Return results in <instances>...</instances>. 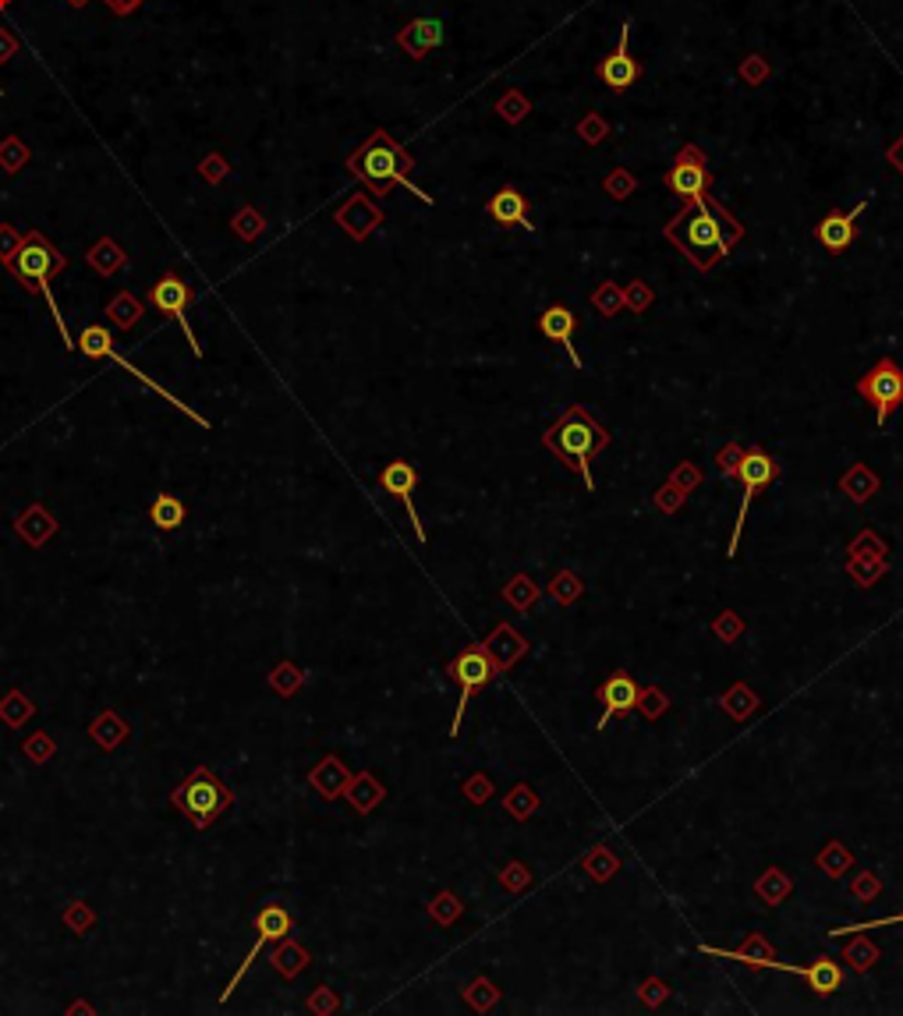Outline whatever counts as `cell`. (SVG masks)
<instances>
[{
    "label": "cell",
    "mask_w": 903,
    "mask_h": 1016,
    "mask_svg": "<svg viewBox=\"0 0 903 1016\" xmlns=\"http://www.w3.org/2000/svg\"><path fill=\"white\" fill-rule=\"evenodd\" d=\"M741 454H744V450H741L737 443H730V446H723V450H719V454H716V464H719V472L733 475V468H737Z\"/></svg>",
    "instance_id": "cell-46"
},
{
    "label": "cell",
    "mask_w": 903,
    "mask_h": 1016,
    "mask_svg": "<svg viewBox=\"0 0 903 1016\" xmlns=\"http://www.w3.org/2000/svg\"><path fill=\"white\" fill-rule=\"evenodd\" d=\"M347 797L358 804V811H369L373 804H376L379 797H383V789H379V786L369 780V775H362V780H358L355 786H351V794H347Z\"/></svg>",
    "instance_id": "cell-31"
},
{
    "label": "cell",
    "mask_w": 903,
    "mask_h": 1016,
    "mask_svg": "<svg viewBox=\"0 0 903 1016\" xmlns=\"http://www.w3.org/2000/svg\"><path fill=\"white\" fill-rule=\"evenodd\" d=\"M758 893L766 896V903H780V899H783V896L790 893V879H786L783 871H776V868H772V871H766V874H761V882H758Z\"/></svg>",
    "instance_id": "cell-30"
},
{
    "label": "cell",
    "mask_w": 903,
    "mask_h": 1016,
    "mask_svg": "<svg viewBox=\"0 0 903 1016\" xmlns=\"http://www.w3.org/2000/svg\"><path fill=\"white\" fill-rule=\"evenodd\" d=\"M741 234H744L741 223L733 220L723 206H716L709 195L684 203V209L667 228V237L698 266V270H712V266L730 252V245L741 242Z\"/></svg>",
    "instance_id": "cell-1"
},
{
    "label": "cell",
    "mask_w": 903,
    "mask_h": 1016,
    "mask_svg": "<svg viewBox=\"0 0 903 1016\" xmlns=\"http://www.w3.org/2000/svg\"><path fill=\"white\" fill-rule=\"evenodd\" d=\"M716 634H719V638L733 641V638H737V634H741V620L733 616V613H723V616L716 620Z\"/></svg>",
    "instance_id": "cell-48"
},
{
    "label": "cell",
    "mask_w": 903,
    "mask_h": 1016,
    "mask_svg": "<svg viewBox=\"0 0 903 1016\" xmlns=\"http://www.w3.org/2000/svg\"><path fill=\"white\" fill-rule=\"evenodd\" d=\"M846 959H854L857 970H868L875 959H879V950H875L871 942H854L851 950H846Z\"/></svg>",
    "instance_id": "cell-38"
},
{
    "label": "cell",
    "mask_w": 903,
    "mask_h": 1016,
    "mask_svg": "<svg viewBox=\"0 0 903 1016\" xmlns=\"http://www.w3.org/2000/svg\"><path fill=\"white\" fill-rule=\"evenodd\" d=\"M596 698H599V705H602L599 730H606V726H610V719L631 715V709H634V705H638V698H642V690H638V681H631L627 670H617V673L610 676V681H606V684L596 690Z\"/></svg>",
    "instance_id": "cell-13"
},
{
    "label": "cell",
    "mask_w": 903,
    "mask_h": 1016,
    "mask_svg": "<svg viewBox=\"0 0 903 1016\" xmlns=\"http://www.w3.org/2000/svg\"><path fill=\"white\" fill-rule=\"evenodd\" d=\"M542 443L557 461H563L571 472L582 475V482L588 489H596L591 461L610 446V429L599 426V418L591 415L588 407H568V412L553 421V429L542 436Z\"/></svg>",
    "instance_id": "cell-3"
},
{
    "label": "cell",
    "mask_w": 903,
    "mask_h": 1016,
    "mask_svg": "<svg viewBox=\"0 0 903 1016\" xmlns=\"http://www.w3.org/2000/svg\"><path fill=\"white\" fill-rule=\"evenodd\" d=\"M103 4L114 11L118 19H129V15H135L138 8H143V0H103Z\"/></svg>",
    "instance_id": "cell-50"
},
{
    "label": "cell",
    "mask_w": 903,
    "mask_h": 1016,
    "mask_svg": "<svg viewBox=\"0 0 903 1016\" xmlns=\"http://www.w3.org/2000/svg\"><path fill=\"white\" fill-rule=\"evenodd\" d=\"M468 999H472V1006H475V1009H489V1006H492V1002H497V999H500V992H497V988H492V984H489L486 978H478V981L472 984V992H468Z\"/></svg>",
    "instance_id": "cell-37"
},
{
    "label": "cell",
    "mask_w": 903,
    "mask_h": 1016,
    "mask_svg": "<svg viewBox=\"0 0 903 1016\" xmlns=\"http://www.w3.org/2000/svg\"><path fill=\"white\" fill-rule=\"evenodd\" d=\"M705 956H719V959H733V964H744V967H776V956L769 950V942L761 935H747L741 950H712V945H701Z\"/></svg>",
    "instance_id": "cell-21"
},
{
    "label": "cell",
    "mask_w": 903,
    "mask_h": 1016,
    "mask_svg": "<svg viewBox=\"0 0 903 1016\" xmlns=\"http://www.w3.org/2000/svg\"><path fill=\"white\" fill-rule=\"evenodd\" d=\"M313 786L319 789L322 797H337L341 794V786H344V766L337 758H327L322 766L313 772Z\"/></svg>",
    "instance_id": "cell-26"
},
{
    "label": "cell",
    "mask_w": 903,
    "mask_h": 1016,
    "mask_svg": "<svg viewBox=\"0 0 903 1016\" xmlns=\"http://www.w3.org/2000/svg\"><path fill=\"white\" fill-rule=\"evenodd\" d=\"M577 132H582V138L588 146H599V138L606 135V124H602L599 114H588V121H582V128H577Z\"/></svg>",
    "instance_id": "cell-45"
},
{
    "label": "cell",
    "mask_w": 903,
    "mask_h": 1016,
    "mask_svg": "<svg viewBox=\"0 0 903 1016\" xmlns=\"http://www.w3.org/2000/svg\"><path fill=\"white\" fill-rule=\"evenodd\" d=\"M29 160H33V149H29V143H22L19 135H8V138H0V171L4 174H22L25 167H29Z\"/></svg>",
    "instance_id": "cell-24"
},
{
    "label": "cell",
    "mask_w": 903,
    "mask_h": 1016,
    "mask_svg": "<svg viewBox=\"0 0 903 1016\" xmlns=\"http://www.w3.org/2000/svg\"><path fill=\"white\" fill-rule=\"evenodd\" d=\"M886 160H889V163H893V167H896V171L903 174V135L896 138V143H893V146H889V152H886Z\"/></svg>",
    "instance_id": "cell-55"
},
{
    "label": "cell",
    "mask_w": 903,
    "mask_h": 1016,
    "mask_svg": "<svg viewBox=\"0 0 903 1016\" xmlns=\"http://www.w3.org/2000/svg\"><path fill=\"white\" fill-rule=\"evenodd\" d=\"M553 591H557V599H560V602H571V599L577 596V585H574V577H571V574H563L560 582H557V588H553Z\"/></svg>",
    "instance_id": "cell-52"
},
{
    "label": "cell",
    "mask_w": 903,
    "mask_h": 1016,
    "mask_svg": "<svg viewBox=\"0 0 903 1016\" xmlns=\"http://www.w3.org/2000/svg\"><path fill=\"white\" fill-rule=\"evenodd\" d=\"M875 893H879V882H875V874H861V879L854 882V896L871 899Z\"/></svg>",
    "instance_id": "cell-51"
},
{
    "label": "cell",
    "mask_w": 903,
    "mask_h": 1016,
    "mask_svg": "<svg viewBox=\"0 0 903 1016\" xmlns=\"http://www.w3.org/2000/svg\"><path fill=\"white\" fill-rule=\"evenodd\" d=\"M22 231L19 228H11V223H0V262H11L15 259V252H19V245H22Z\"/></svg>",
    "instance_id": "cell-34"
},
{
    "label": "cell",
    "mask_w": 903,
    "mask_h": 1016,
    "mask_svg": "<svg viewBox=\"0 0 903 1016\" xmlns=\"http://www.w3.org/2000/svg\"><path fill=\"white\" fill-rule=\"evenodd\" d=\"M755 705H758V698H755L744 684H737V687H733L730 695L723 698V709H727L733 719H744L747 712H755Z\"/></svg>",
    "instance_id": "cell-28"
},
{
    "label": "cell",
    "mask_w": 903,
    "mask_h": 1016,
    "mask_svg": "<svg viewBox=\"0 0 903 1016\" xmlns=\"http://www.w3.org/2000/svg\"><path fill=\"white\" fill-rule=\"evenodd\" d=\"M535 808V797H532V789L528 786H517L514 789V797H511V811L521 818V815H528Z\"/></svg>",
    "instance_id": "cell-47"
},
{
    "label": "cell",
    "mask_w": 903,
    "mask_h": 1016,
    "mask_svg": "<svg viewBox=\"0 0 903 1016\" xmlns=\"http://www.w3.org/2000/svg\"><path fill=\"white\" fill-rule=\"evenodd\" d=\"M11 266V273H15L19 280H22V287L25 291H33V294H44V298L50 302V313H53V319H58V330H61V341H64V347H75V341H72V333H68V327H64V319H61V313H58V298L50 294V277L53 273H61L64 266H68V259L61 256L58 248H53L50 242L39 231H29L22 237V245H19V252H15V259L8 262Z\"/></svg>",
    "instance_id": "cell-4"
},
{
    "label": "cell",
    "mask_w": 903,
    "mask_h": 1016,
    "mask_svg": "<svg viewBox=\"0 0 903 1016\" xmlns=\"http://www.w3.org/2000/svg\"><path fill=\"white\" fill-rule=\"evenodd\" d=\"M503 885H511V889H521V885H528V871H521L517 865L503 874Z\"/></svg>",
    "instance_id": "cell-54"
},
{
    "label": "cell",
    "mask_w": 903,
    "mask_h": 1016,
    "mask_svg": "<svg viewBox=\"0 0 903 1016\" xmlns=\"http://www.w3.org/2000/svg\"><path fill=\"white\" fill-rule=\"evenodd\" d=\"M620 302H624V294H620L617 287H610V284H606V287L596 294V305L602 308V316H617Z\"/></svg>",
    "instance_id": "cell-44"
},
{
    "label": "cell",
    "mask_w": 903,
    "mask_h": 1016,
    "mask_svg": "<svg viewBox=\"0 0 903 1016\" xmlns=\"http://www.w3.org/2000/svg\"><path fill=\"white\" fill-rule=\"evenodd\" d=\"M574 327H577V319H574V313L568 305H549L546 313L539 316V333L546 336V341H557L560 347H568V355H571V362L582 369V351L574 347Z\"/></svg>",
    "instance_id": "cell-17"
},
{
    "label": "cell",
    "mask_w": 903,
    "mask_h": 1016,
    "mask_svg": "<svg viewBox=\"0 0 903 1016\" xmlns=\"http://www.w3.org/2000/svg\"><path fill=\"white\" fill-rule=\"evenodd\" d=\"M843 489L851 492V497H854V500L861 503V500H868L875 489H879V478H875V475H871L868 468H854L851 475L843 478Z\"/></svg>",
    "instance_id": "cell-27"
},
{
    "label": "cell",
    "mask_w": 903,
    "mask_h": 1016,
    "mask_svg": "<svg viewBox=\"0 0 903 1016\" xmlns=\"http://www.w3.org/2000/svg\"><path fill=\"white\" fill-rule=\"evenodd\" d=\"M868 209V195L861 199L854 209H846V213H840V209H832V213H826L822 220L815 223V242L822 245L826 252H846L854 245V237H857V217L865 213Z\"/></svg>",
    "instance_id": "cell-12"
},
{
    "label": "cell",
    "mask_w": 903,
    "mask_h": 1016,
    "mask_svg": "<svg viewBox=\"0 0 903 1016\" xmlns=\"http://www.w3.org/2000/svg\"><path fill=\"white\" fill-rule=\"evenodd\" d=\"M667 188L676 195V199H701V195H709L712 188V171H709V160H705V152L698 146H684L681 152L673 157L670 171H667Z\"/></svg>",
    "instance_id": "cell-9"
},
{
    "label": "cell",
    "mask_w": 903,
    "mask_h": 1016,
    "mask_svg": "<svg viewBox=\"0 0 903 1016\" xmlns=\"http://www.w3.org/2000/svg\"><path fill=\"white\" fill-rule=\"evenodd\" d=\"M347 171H351V178H358L362 185L376 195V199H383L393 185H404L407 192L415 195V199L432 206L429 195L412 181V171H415L412 152H407L387 128H376L355 152H351Z\"/></svg>",
    "instance_id": "cell-2"
},
{
    "label": "cell",
    "mask_w": 903,
    "mask_h": 1016,
    "mask_svg": "<svg viewBox=\"0 0 903 1016\" xmlns=\"http://www.w3.org/2000/svg\"><path fill=\"white\" fill-rule=\"evenodd\" d=\"M188 302H192V291H188V284L178 273H163L157 284H152V291H149V305L157 308V313H163V316H174L181 333H185L188 347H192V355L203 358V344L195 341V330H192L188 313H185Z\"/></svg>",
    "instance_id": "cell-10"
},
{
    "label": "cell",
    "mask_w": 903,
    "mask_h": 1016,
    "mask_svg": "<svg viewBox=\"0 0 903 1016\" xmlns=\"http://www.w3.org/2000/svg\"><path fill=\"white\" fill-rule=\"evenodd\" d=\"M886 925H903V910L900 914H893V917H879V921H868V925H846V928H832L829 935L837 939V935H865V931H871V928H886Z\"/></svg>",
    "instance_id": "cell-36"
},
{
    "label": "cell",
    "mask_w": 903,
    "mask_h": 1016,
    "mask_svg": "<svg viewBox=\"0 0 903 1016\" xmlns=\"http://www.w3.org/2000/svg\"><path fill=\"white\" fill-rule=\"evenodd\" d=\"M857 393L865 397V404L875 407V426L886 429L889 415L903 404V369L893 358L875 362L871 369L857 379Z\"/></svg>",
    "instance_id": "cell-8"
},
{
    "label": "cell",
    "mask_w": 903,
    "mask_h": 1016,
    "mask_svg": "<svg viewBox=\"0 0 903 1016\" xmlns=\"http://www.w3.org/2000/svg\"><path fill=\"white\" fill-rule=\"evenodd\" d=\"M199 174H203V178L209 181V185H220V181L231 174V163L223 160L220 152H209V157H206V160L199 163Z\"/></svg>",
    "instance_id": "cell-33"
},
{
    "label": "cell",
    "mask_w": 903,
    "mask_h": 1016,
    "mask_svg": "<svg viewBox=\"0 0 903 1016\" xmlns=\"http://www.w3.org/2000/svg\"><path fill=\"white\" fill-rule=\"evenodd\" d=\"M447 676L461 687L457 709H454V723H450V737H457V733H461V719H464V712H468V701L492 681V676H497V662H492V656H489L486 645H468V648H464V652L447 666Z\"/></svg>",
    "instance_id": "cell-6"
},
{
    "label": "cell",
    "mask_w": 903,
    "mask_h": 1016,
    "mask_svg": "<svg viewBox=\"0 0 903 1016\" xmlns=\"http://www.w3.org/2000/svg\"><path fill=\"white\" fill-rule=\"evenodd\" d=\"M256 931H259V935H256V945H252L248 959H245L242 967H237V974H234V978L228 981V992H223V999H228V995L234 992V988H237V981L245 978L248 964H256V953L263 950V942H273V939H284V935H288V931H291V914H288L284 907H266V910L256 917Z\"/></svg>",
    "instance_id": "cell-16"
},
{
    "label": "cell",
    "mask_w": 903,
    "mask_h": 1016,
    "mask_svg": "<svg viewBox=\"0 0 903 1016\" xmlns=\"http://www.w3.org/2000/svg\"><path fill=\"white\" fill-rule=\"evenodd\" d=\"M68 4H72V8H86L89 0H68Z\"/></svg>",
    "instance_id": "cell-57"
},
{
    "label": "cell",
    "mask_w": 903,
    "mask_h": 1016,
    "mask_svg": "<svg viewBox=\"0 0 903 1016\" xmlns=\"http://www.w3.org/2000/svg\"><path fill=\"white\" fill-rule=\"evenodd\" d=\"M457 914H461V907H457V899H454V896H447V893H443V896H436V899H432V917H436V921L450 925Z\"/></svg>",
    "instance_id": "cell-40"
},
{
    "label": "cell",
    "mask_w": 903,
    "mask_h": 1016,
    "mask_svg": "<svg viewBox=\"0 0 903 1016\" xmlns=\"http://www.w3.org/2000/svg\"><path fill=\"white\" fill-rule=\"evenodd\" d=\"M8 4H11V0H0V11H4V8H8Z\"/></svg>",
    "instance_id": "cell-58"
},
{
    "label": "cell",
    "mask_w": 903,
    "mask_h": 1016,
    "mask_svg": "<svg viewBox=\"0 0 903 1016\" xmlns=\"http://www.w3.org/2000/svg\"><path fill=\"white\" fill-rule=\"evenodd\" d=\"M273 964H277V970H284L288 978H291V974H298V970L305 967V953H298V950H291V953H273Z\"/></svg>",
    "instance_id": "cell-41"
},
{
    "label": "cell",
    "mask_w": 903,
    "mask_h": 1016,
    "mask_svg": "<svg viewBox=\"0 0 903 1016\" xmlns=\"http://www.w3.org/2000/svg\"><path fill=\"white\" fill-rule=\"evenodd\" d=\"M379 220H383V213H379V209L373 206L369 195H355V199H347V206L337 209V223H341V228L355 237V242L369 237L379 228Z\"/></svg>",
    "instance_id": "cell-19"
},
{
    "label": "cell",
    "mask_w": 903,
    "mask_h": 1016,
    "mask_svg": "<svg viewBox=\"0 0 903 1016\" xmlns=\"http://www.w3.org/2000/svg\"><path fill=\"white\" fill-rule=\"evenodd\" d=\"M535 596H539V591H535V585L525 582V577H517V582L507 588V599H511V605H517V610H528V605L535 602Z\"/></svg>",
    "instance_id": "cell-35"
},
{
    "label": "cell",
    "mask_w": 903,
    "mask_h": 1016,
    "mask_svg": "<svg viewBox=\"0 0 903 1016\" xmlns=\"http://www.w3.org/2000/svg\"><path fill=\"white\" fill-rule=\"evenodd\" d=\"M0 96H4V93H0Z\"/></svg>",
    "instance_id": "cell-59"
},
{
    "label": "cell",
    "mask_w": 903,
    "mask_h": 1016,
    "mask_svg": "<svg viewBox=\"0 0 903 1016\" xmlns=\"http://www.w3.org/2000/svg\"><path fill=\"white\" fill-rule=\"evenodd\" d=\"M741 75H744V82H752V86H758L761 78L769 75V68H766V61L758 58V53H752L744 64H741Z\"/></svg>",
    "instance_id": "cell-43"
},
{
    "label": "cell",
    "mask_w": 903,
    "mask_h": 1016,
    "mask_svg": "<svg viewBox=\"0 0 903 1016\" xmlns=\"http://www.w3.org/2000/svg\"><path fill=\"white\" fill-rule=\"evenodd\" d=\"M231 789L223 786L209 769H195L185 783L174 789V804L192 818L195 829H206L220 811L231 808Z\"/></svg>",
    "instance_id": "cell-5"
},
{
    "label": "cell",
    "mask_w": 903,
    "mask_h": 1016,
    "mask_svg": "<svg viewBox=\"0 0 903 1016\" xmlns=\"http://www.w3.org/2000/svg\"><path fill=\"white\" fill-rule=\"evenodd\" d=\"M627 302H631V305H634V308H638V313H642V308H645L648 302H652V294H648V291H645L642 284H634V287L627 291Z\"/></svg>",
    "instance_id": "cell-53"
},
{
    "label": "cell",
    "mask_w": 903,
    "mask_h": 1016,
    "mask_svg": "<svg viewBox=\"0 0 903 1016\" xmlns=\"http://www.w3.org/2000/svg\"><path fill=\"white\" fill-rule=\"evenodd\" d=\"M443 39H447V33H443L440 19H412L398 33V47L412 61H426V53L436 50V47H443Z\"/></svg>",
    "instance_id": "cell-15"
},
{
    "label": "cell",
    "mask_w": 903,
    "mask_h": 1016,
    "mask_svg": "<svg viewBox=\"0 0 903 1016\" xmlns=\"http://www.w3.org/2000/svg\"><path fill=\"white\" fill-rule=\"evenodd\" d=\"M19 47H22V44H19L15 33H11V29H0V64H8L11 58H15Z\"/></svg>",
    "instance_id": "cell-49"
},
{
    "label": "cell",
    "mask_w": 903,
    "mask_h": 1016,
    "mask_svg": "<svg viewBox=\"0 0 903 1016\" xmlns=\"http://www.w3.org/2000/svg\"><path fill=\"white\" fill-rule=\"evenodd\" d=\"M627 39H631V22L624 25V29H620V39H617V47H613L610 58H602L599 68H596V75L602 78V86H610V93H617V96H624L634 82L642 78V64L631 58Z\"/></svg>",
    "instance_id": "cell-11"
},
{
    "label": "cell",
    "mask_w": 903,
    "mask_h": 1016,
    "mask_svg": "<svg viewBox=\"0 0 903 1016\" xmlns=\"http://www.w3.org/2000/svg\"><path fill=\"white\" fill-rule=\"evenodd\" d=\"M631 188H634V181H631L627 171H617L613 178H606V192H610L613 199H627Z\"/></svg>",
    "instance_id": "cell-42"
},
{
    "label": "cell",
    "mask_w": 903,
    "mask_h": 1016,
    "mask_svg": "<svg viewBox=\"0 0 903 1016\" xmlns=\"http://www.w3.org/2000/svg\"><path fill=\"white\" fill-rule=\"evenodd\" d=\"M124 262H129V256H124V248L114 242V237H100L89 252V266L100 277H114L118 270H124Z\"/></svg>",
    "instance_id": "cell-22"
},
{
    "label": "cell",
    "mask_w": 903,
    "mask_h": 1016,
    "mask_svg": "<svg viewBox=\"0 0 903 1016\" xmlns=\"http://www.w3.org/2000/svg\"><path fill=\"white\" fill-rule=\"evenodd\" d=\"M379 482H383V489L390 492V497H398V500L404 503V511H407V517H412V528H415V535H418V542H426V528H422L418 511H415L418 472H415L407 461H393V464H387V468H383V475H379Z\"/></svg>",
    "instance_id": "cell-14"
},
{
    "label": "cell",
    "mask_w": 903,
    "mask_h": 1016,
    "mask_svg": "<svg viewBox=\"0 0 903 1016\" xmlns=\"http://www.w3.org/2000/svg\"><path fill=\"white\" fill-rule=\"evenodd\" d=\"M263 228H266V220H263V217H259L252 206L237 209V217H234V231H237V237H245V242H256V237L263 234Z\"/></svg>",
    "instance_id": "cell-29"
},
{
    "label": "cell",
    "mask_w": 903,
    "mask_h": 1016,
    "mask_svg": "<svg viewBox=\"0 0 903 1016\" xmlns=\"http://www.w3.org/2000/svg\"><path fill=\"white\" fill-rule=\"evenodd\" d=\"M528 199L514 185H503L492 199L486 203V213L503 223V228H528Z\"/></svg>",
    "instance_id": "cell-20"
},
{
    "label": "cell",
    "mask_w": 903,
    "mask_h": 1016,
    "mask_svg": "<svg viewBox=\"0 0 903 1016\" xmlns=\"http://www.w3.org/2000/svg\"><path fill=\"white\" fill-rule=\"evenodd\" d=\"M846 865H851V854L843 850L840 843H832V846H826V854H822V868L826 871H832V874H840Z\"/></svg>",
    "instance_id": "cell-39"
},
{
    "label": "cell",
    "mask_w": 903,
    "mask_h": 1016,
    "mask_svg": "<svg viewBox=\"0 0 903 1016\" xmlns=\"http://www.w3.org/2000/svg\"><path fill=\"white\" fill-rule=\"evenodd\" d=\"M149 514H152V525L163 528V531H171V528L181 525V521H185V503H181L178 497H171V492H160V497L152 500Z\"/></svg>",
    "instance_id": "cell-25"
},
{
    "label": "cell",
    "mask_w": 903,
    "mask_h": 1016,
    "mask_svg": "<svg viewBox=\"0 0 903 1016\" xmlns=\"http://www.w3.org/2000/svg\"><path fill=\"white\" fill-rule=\"evenodd\" d=\"M772 970L797 974V978L808 981L818 995H832V992H840V988H843V970H840L837 959H829V956H818L812 967H794V964H783V959H776Z\"/></svg>",
    "instance_id": "cell-18"
},
{
    "label": "cell",
    "mask_w": 903,
    "mask_h": 1016,
    "mask_svg": "<svg viewBox=\"0 0 903 1016\" xmlns=\"http://www.w3.org/2000/svg\"><path fill=\"white\" fill-rule=\"evenodd\" d=\"M497 110H500V114H503V121H511V124H517V121H521V118H525V114H528V110H532V103H528V100H525V96H521L517 89H511V93H507V96H503V100L497 103Z\"/></svg>",
    "instance_id": "cell-32"
},
{
    "label": "cell",
    "mask_w": 903,
    "mask_h": 1016,
    "mask_svg": "<svg viewBox=\"0 0 903 1016\" xmlns=\"http://www.w3.org/2000/svg\"><path fill=\"white\" fill-rule=\"evenodd\" d=\"M733 475H737V482H741V489H744V497H741L737 525H733L730 546H727V553H730V556L737 553V546H741V531H744L747 511H752V500H755V497H761V492H766V489L776 482V475H780V468H776V461L766 454V450H761V446H752V450H744V454H741V461H737V468H733Z\"/></svg>",
    "instance_id": "cell-7"
},
{
    "label": "cell",
    "mask_w": 903,
    "mask_h": 1016,
    "mask_svg": "<svg viewBox=\"0 0 903 1016\" xmlns=\"http://www.w3.org/2000/svg\"><path fill=\"white\" fill-rule=\"evenodd\" d=\"M103 313H107V319L114 322L118 330H132L138 322V316H143V302H138L135 294L124 291V294H114V298L107 302Z\"/></svg>",
    "instance_id": "cell-23"
},
{
    "label": "cell",
    "mask_w": 903,
    "mask_h": 1016,
    "mask_svg": "<svg viewBox=\"0 0 903 1016\" xmlns=\"http://www.w3.org/2000/svg\"><path fill=\"white\" fill-rule=\"evenodd\" d=\"M472 800H486V783H472Z\"/></svg>",
    "instance_id": "cell-56"
}]
</instances>
